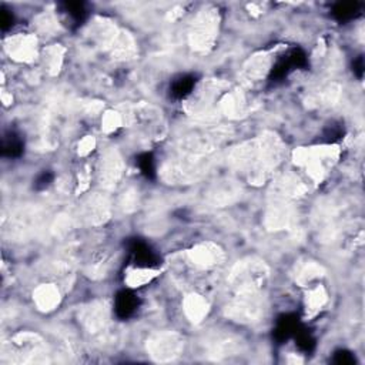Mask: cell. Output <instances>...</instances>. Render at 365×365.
I'll list each match as a JSON object with an SVG mask.
<instances>
[{
  "instance_id": "1",
  "label": "cell",
  "mask_w": 365,
  "mask_h": 365,
  "mask_svg": "<svg viewBox=\"0 0 365 365\" xmlns=\"http://www.w3.org/2000/svg\"><path fill=\"white\" fill-rule=\"evenodd\" d=\"M285 154V144L272 131L238 144L230 153L231 167L250 184L262 185L274 177Z\"/></svg>"
},
{
  "instance_id": "2",
  "label": "cell",
  "mask_w": 365,
  "mask_h": 365,
  "mask_svg": "<svg viewBox=\"0 0 365 365\" xmlns=\"http://www.w3.org/2000/svg\"><path fill=\"white\" fill-rule=\"evenodd\" d=\"M308 192L307 184L292 173L272 177L268 191L264 224L269 231H281L291 225L297 202Z\"/></svg>"
},
{
  "instance_id": "3",
  "label": "cell",
  "mask_w": 365,
  "mask_h": 365,
  "mask_svg": "<svg viewBox=\"0 0 365 365\" xmlns=\"http://www.w3.org/2000/svg\"><path fill=\"white\" fill-rule=\"evenodd\" d=\"M339 154L341 148L336 144H322L294 150L292 160L297 167L305 171L312 182L319 184L336 164Z\"/></svg>"
},
{
  "instance_id": "4",
  "label": "cell",
  "mask_w": 365,
  "mask_h": 365,
  "mask_svg": "<svg viewBox=\"0 0 365 365\" xmlns=\"http://www.w3.org/2000/svg\"><path fill=\"white\" fill-rule=\"evenodd\" d=\"M269 279L268 265L257 257H245L237 261L228 272V287L232 294L264 292Z\"/></svg>"
},
{
  "instance_id": "5",
  "label": "cell",
  "mask_w": 365,
  "mask_h": 365,
  "mask_svg": "<svg viewBox=\"0 0 365 365\" xmlns=\"http://www.w3.org/2000/svg\"><path fill=\"white\" fill-rule=\"evenodd\" d=\"M3 358L13 364H37L48 361L44 339L31 331H21L1 345Z\"/></svg>"
},
{
  "instance_id": "6",
  "label": "cell",
  "mask_w": 365,
  "mask_h": 365,
  "mask_svg": "<svg viewBox=\"0 0 365 365\" xmlns=\"http://www.w3.org/2000/svg\"><path fill=\"white\" fill-rule=\"evenodd\" d=\"M220 11L214 6H204L192 17L188 27V44L192 51L208 53L218 37Z\"/></svg>"
},
{
  "instance_id": "7",
  "label": "cell",
  "mask_w": 365,
  "mask_h": 365,
  "mask_svg": "<svg viewBox=\"0 0 365 365\" xmlns=\"http://www.w3.org/2000/svg\"><path fill=\"white\" fill-rule=\"evenodd\" d=\"M267 312L264 292L234 294L224 307V315L241 325H254L262 321Z\"/></svg>"
},
{
  "instance_id": "8",
  "label": "cell",
  "mask_w": 365,
  "mask_h": 365,
  "mask_svg": "<svg viewBox=\"0 0 365 365\" xmlns=\"http://www.w3.org/2000/svg\"><path fill=\"white\" fill-rule=\"evenodd\" d=\"M185 339L175 331H158L148 336L145 349L155 362L175 361L184 351Z\"/></svg>"
},
{
  "instance_id": "9",
  "label": "cell",
  "mask_w": 365,
  "mask_h": 365,
  "mask_svg": "<svg viewBox=\"0 0 365 365\" xmlns=\"http://www.w3.org/2000/svg\"><path fill=\"white\" fill-rule=\"evenodd\" d=\"M225 83L221 80H205L202 81L197 90L192 93L190 100L187 101V110L190 114L197 115L200 120H205V117L211 115V110L214 108V101L218 103L220 97L225 93Z\"/></svg>"
},
{
  "instance_id": "10",
  "label": "cell",
  "mask_w": 365,
  "mask_h": 365,
  "mask_svg": "<svg viewBox=\"0 0 365 365\" xmlns=\"http://www.w3.org/2000/svg\"><path fill=\"white\" fill-rule=\"evenodd\" d=\"M184 259L191 269L205 272L218 268L225 259V252L212 241H201L185 251Z\"/></svg>"
},
{
  "instance_id": "11",
  "label": "cell",
  "mask_w": 365,
  "mask_h": 365,
  "mask_svg": "<svg viewBox=\"0 0 365 365\" xmlns=\"http://www.w3.org/2000/svg\"><path fill=\"white\" fill-rule=\"evenodd\" d=\"M242 351V341L238 335L217 331L202 341V355L211 361H224Z\"/></svg>"
},
{
  "instance_id": "12",
  "label": "cell",
  "mask_w": 365,
  "mask_h": 365,
  "mask_svg": "<svg viewBox=\"0 0 365 365\" xmlns=\"http://www.w3.org/2000/svg\"><path fill=\"white\" fill-rule=\"evenodd\" d=\"M110 302L104 298L93 299L84 304L77 314L80 325L90 335H97L110 325Z\"/></svg>"
},
{
  "instance_id": "13",
  "label": "cell",
  "mask_w": 365,
  "mask_h": 365,
  "mask_svg": "<svg viewBox=\"0 0 365 365\" xmlns=\"http://www.w3.org/2000/svg\"><path fill=\"white\" fill-rule=\"evenodd\" d=\"M124 174V160L115 147H107L97 164V181L104 190L114 188Z\"/></svg>"
},
{
  "instance_id": "14",
  "label": "cell",
  "mask_w": 365,
  "mask_h": 365,
  "mask_svg": "<svg viewBox=\"0 0 365 365\" xmlns=\"http://www.w3.org/2000/svg\"><path fill=\"white\" fill-rule=\"evenodd\" d=\"M4 50L17 63H33L38 57V38L34 33H16L4 38Z\"/></svg>"
},
{
  "instance_id": "15",
  "label": "cell",
  "mask_w": 365,
  "mask_h": 365,
  "mask_svg": "<svg viewBox=\"0 0 365 365\" xmlns=\"http://www.w3.org/2000/svg\"><path fill=\"white\" fill-rule=\"evenodd\" d=\"M272 61H274V54L269 50L258 51L250 56L242 64L240 71V78L244 87L252 88L257 84H259L262 80H265L267 74L271 70Z\"/></svg>"
},
{
  "instance_id": "16",
  "label": "cell",
  "mask_w": 365,
  "mask_h": 365,
  "mask_svg": "<svg viewBox=\"0 0 365 365\" xmlns=\"http://www.w3.org/2000/svg\"><path fill=\"white\" fill-rule=\"evenodd\" d=\"M111 215V201L103 192H93L84 198L78 218L87 225H101Z\"/></svg>"
},
{
  "instance_id": "17",
  "label": "cell",
  "mask_w": 365,
  "mask_h": 365,
  "mask_svg": "<svg viewBox=\"0 0 365 365\" xmlns=\"http://www.w3.org/2000/svg\"><path fill=\"white\" fill-rule=\"evenodd\" d=\"M252 111V98L247 90H231L225 91L218 100V113L228 118H241Z\"/></svg>"
},
{
  "instance_id": "18",
  "label": "cell",
  "mask_w": 365,
  "mask_h": 365,
  "mask_svg": "<svg viewBox=\"0 0 365 365\" xmlns=\"http://www.w3.org/2000/svg\"><path fill=\"white\" fill-rule=\"evenodd\" d=\"M341 96V86L335 81L322 83L307 96V106L309 108H328L336 104Z\"/></svg>"
},
{
  "instance_id": "19",
  "label": "cell",
  "mask_w": 365,
  "mask_h": 365,
  "mask_svg": "<svg viewBox=\"0 0 365 365\" xmlns=\"http://www.w3.org/2000/svg\"><path fill=\"white\" fill-rule=\"evenodd\" d=\"M33 302L40 312H51L61 302V292L57 284L44 282L34 288Z\"/></svg>"
},
{
  "instance_id": "20",
  "label": "cell",
  "mask_w": 365,
  "mask_h": 365,
  "mask_svg": "<svg viewBox=\"0 0 365 365\" xmlns=\"http://www.w3.org/2000/svg\"><path fill=\"white\" fill-rule=\"evenodd\" d=\"M240 192H241V187L235 181L222 180V181H217L210 187L207 192V198L212 205L221 207V205H228L234 202L241 195Z\"/></svg>"
},
{
  "instance_id": "21",
  "label": "cell",
  "mask_w": 365,
  "mask_h": 365,
  "mask_svg": "<svg viewBox=\"0 0 365 365\" xmlns=\"http://www.w3.org/2000/svg\"><path fill=\"white\" fill-rule=\"evenodd\" d=\"M182 312L191 324L197 325L208 315L210 302L202 294L191 291L182 298Z\"/></svg>"
},
{
  "instance_id": "22",
  "label": "cell",
  "mask_w": 365,
  "mask_h": 365,
  "mask_svg": "<svg viewBox=\"0 0 365 365\" xmlns=\"http://www.w3.org/2000/svg\"><path fill=\"white\" fill-rule=\"evenodd\" d=\"M108 54L114 60H120V61L134 58L137 54V43H135L134 37L128 31L120 29L115 40L113 41V44L108 50Z\"/></svg>"
},
{
  "instance_id": "23",
  "label": "cell",
  "mask_w": 365,
  "mask_h": 365,
  "mask_svg": "<svg viewBox=\"0 0 365 365\" xmlns=\"http://www.w3.org/2000/svg\"><path fill=\"white\" fill-rule=\"evenodd\" d=\"M325 275V268L312 259L304 261L297 267L295 282L301 287H309L318 284V281Z\"/></svg>"
},
{
  "instance_id": "24",
  "label": "cell",
  "mask_w": 365,
  "mask_h": 365,
  "mask_svg": "<svg viewBox=\"0 0 365 365\" xmlns=\"http://www.w3.org/2000/svg\"><path fill=\"white\" fill-rule=\"evenodd\" d=\"M328 302V292L322 284H314L305 294L304 307L307 318L315 317Z\"/></svg>"
},
{
  "instance_id": "25",
  "label": "cell",
  "mask_w": 365,
  "mask_h": 365,
  "mask_svg": "<svg viewBox=\"0 0 365 365\" xmlns=\"http://www.w3.org/2000/svg\"><path fill=\"white\" fill-rule=\"evenodd\" d=\"M158 274H160V269L143 268V267H130L125 271L124 282L130 288H140V287L151 282Z\"/></svg>"
},
{
  "instance_id": "26",
  "label": "cell",
  "mask_w": 365,
  "mask_h": 365,
  "mask_svg": "<svg viewBox=\"0 0 365 365\" xmlns=\"http://www.w3.org/2000/svg\"><path fill=\"white\" fill-rule=\"evenodd\" d=\"M64 47H61L60 44H53L44 48V66L50 76H56L60 73L64 60Z\"/></svg>"
},
{
  "instance_id": "27",
  "label": "cell",
  "mask_w": 365,
  "mask_h": 365,
  "mask_svg": "<svg viewBox=\"0 0 365 365\" xmlns=\"http://www.w3.org/2000/svg\"><path fill=\"white\" fill-rule=\"evenodd\" d=\"M34 24H36L37 33H41V34H54L58 31V27H60L56 14L51 11H44L40 16H37Z\"/></svg>"
},
{
  "instance_id": "28",
  "label": "cell",
  "mask_w": 365,
  "mask_h": 365,
  "mask_svg": "<svg viewBox=\"0 0 365 365\" xmlns=\"http://www.w3.org/2000/svg\"><path fill=\"white\" fill-rule=\"evenodd\" d=\"M123 125H124V121H123V115L118 111V108L117 110H107L101 117V128L107 134L117 131Z\"/></svg>"
},
{
  "instance_id": "29",
  "label": "cell",
  "mask_w": 365,
  "mask_h": 365,
  "mask_svg": "<svg viewBox=\"0 0 365 365\" xmlns=\"http://www.w3.org/2000/svg\"><path fill=\"white\" fill-rule=\"evenodd\" d=\"M137 204H138V191H137V188H134V187L127 188V190L121 194L120 201H118V205H120L125 212H130V211L135 210Z\"/></svg>"
},
{
  "instance_id": "30",
  "label": "cell",
  "mask_w": 365,
  "mask_h": 365,
  "mask_svg": "<svg viewBox=\"0 0 365 365\" xmlns=\"http://www.w3.org/2000/svg\"><path fill=\"white\" fill-rule=\"evenodd\" d=\"M94 148H96V138L93 135H84L77 145L78 155L81 157H87Z\"/></svg>"
},
{
  "instance_id": "31",
  "label": "cell",
  "mask_w": 365,
  "mask_h": 365,
  "mask_svg": "<svg viewBox=\"0 0 365 365\" xmlns=\"http://www.w3.org/2000/svg\"><path fill=\"white\" fill-rule=\"evenodd\" d=\"M91 181V174L88 165H84L80 173H78V182H77V192H84L87 191L88 185Z\"/></svg>"
},
{
  "instance_id": "32",
  "label": "cell",
  "mask_w": 365,
  "mask_h": 365,
  "mask_svg": "<svg viewBox=\"0 0 365 365\" xmlns=\"http://www.w3.org/2000/svg\"><path fill=\"white\" fill-rule=\"evenodd\" d=\"M181 10H182V9H181V7H178V6H177V7H174L173 10H170V11H168L167 19H168V20H177V19L182 14V13H181Z\"/></svg>"
}]
</instances>
